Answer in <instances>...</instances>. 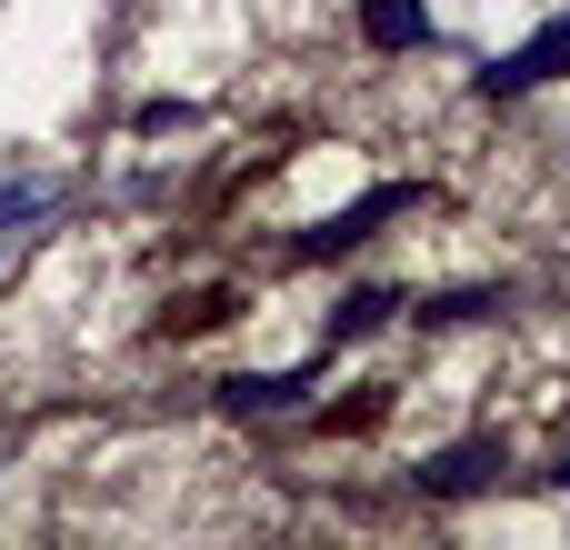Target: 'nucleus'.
<instances>
[{
  "label": "nucleus",
  "mask_w": 570,
  "mask_h": 550,
  "mask_svg": "<svg viewBox=\"0 0 570 550\" xmlns=\"http://www.w3.org/2000/svg\"><path fill=\"white\" fill-rule=\"evenodd\" d=\"M491 481H501V441H461V451L421 461V491L431 501H461V491H491Z\"/></svg>",
  "instance_id": "20e7f679"
},
{
  "label": "nucleus",
  "mask_w": 570,
  "mask_h": 550,
  "mask_svg": "<svg viewBox=\"0 0 570 550\" xmlns=\"http://www.w3.org/2000/svg\"><path fill=\"white\" fill-rule=\"evenodd\" d=\"M561 70H570V10H561V20H541L511 60L481 70V100H521V90H541V80H561Z\"/></svg>",
  "instance_id": "f257e3e1"
},
{
  "label": "nucleus",
  "mask_w": 570,
  "mask_h": 550,
  "mask_svg": "<svg viewBox=\"0 0 570 550\" xmlns=\"http://www.w3.org/2000/svg\"><path fill=\"white\" fill-rule=\"evenodd\" d=\"M551 481H561V491H570V451H561V461H551Z\"/></svg>",
  "instance_id": "1a4fd4ad"
},
{
  "label": "nucleus",
  "mask_w": 570,
  "mask_h": 550,
  "mask_svg": "<svg viewBox=\"0 0 570 550\" xmlns=\"http://www.w3.org/2000/svg\"><path fill=\"white\" fill-rule=\"evenodd\" d=\"M50 210H60V180H0V240L30 230V220H50Z\"/></svg>",
  "instance_id": "423d86ee"
},
{
  "label": "nucleus",
  "mask_w": 570,
  "mask_h": 550,
  "mask_svg": "<svg viewBox=\"0 0 570 550\" xmlns=\"http://www.w3.org/2000/svg\"><path fill=\"white\" fill-rule=\"evenodd\" d=\"M301 391H311V371H240V381H220V411L230 421H281V411H301Z\"/></svg>",
  "instance_id": "7ed1b4c3"
},
{
  "label": "nucleus",
  "mask_w": 570,
  "mask_h": 550,
  "mask_svg": "<svg viewBox=\"0 0 570 550\" xmlns=\"http://www.w3.org/2000/svg\"><path fill=\"white\" fill-rule=\"evenodd\" d=\"M361 40L371 50H431V10L421 0H371L361 10Z\"/></svg>",
  "instance_id": "39448f33"
},
{
  "label": "nucleus",
  "mask_w": 570,
  "mask_h": 550,
  "mask_svg": "<svg viewBox=\"0 0 570 550\" xmlns=\"http://www.w3.org/2000/svg\"><path fill=\"white\" fill-rule=\"evenodd\" d=\"M391 210H411V190H401V180H381V190H371V200H351L341 220H321V230H301V261H331V251H351V240H371V230H381Z\"/></svg>",
  "instance_id": "f03ea898"
},
{
  "label": "nucleus",
  "mask_w": 570,
  "mask_h": 550,
  "mask_svg": "<svg viewBox=\"0 0 570 550\" xmlns=\"http://www.w3.org/2000/svg\"><path fill=\"white\" fill-rule=\"evenodd\" d=\"M481 311H501V291H441V301H421V321H481Z\"/></svg>",
  "instance_id": "6e6552de"
},
{
  "label": "nucleus",
  "mask_w": 570,
  "mask_h": 550,
  "mask_svg": "<svg viewBox=\"0 0 570 550\" xmlns=\"http://www.w3.org/2000/svg\"><path fill=\"white\" fill-rule=\"evenodd\" d=\"M391 311H401V301H391V291H351V301H341V311H331V341H361V331H381V321H391Z\"/></svg>",
  "instance_id": "0eeeda50"
}]
</instances>
